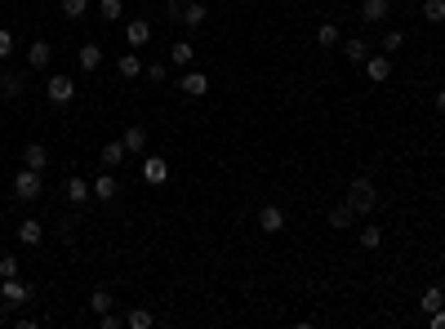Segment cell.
I'll return each instance as SVG.
<instances>
[{
  "instance_id": "6da1fadb",
  "label": "cell",
  "mask_w": 445,
  "mask_h": 329,
  "mask_svg": "<svg viewBox=\"0 0 445 329\" xmlns=\"http://www.w3.org/2000/svg\"><path fill=\"white\" fill-rule=\"evenodd\" d=\"M27 299H36V289H31V285H23L18 276H9V281H0V311H5V316H9V311H18Z\"/></svg>"
},
{
  "instance_id": "7a4b0ae2",
  "label": "cell",
  "mask_w": 445,
  "mask_h": 329,
  "mask_svg": "<svg viewBox=\"0 0 445 329\" xmlns=\"http://www.w3.org/2000/svg\"><path fill=\"white\" fill-rule=\"evenodd\" d=\"M40 191H45V174L23 164V169L13 174V196H18V201H40Z\"/></svg>"
},
{
  "instance_id": "3957f363",
  "label": "cell",
  "mask_w": 445,
  "mask_h": 329,
  "mask_svg": "<svg viewBox=\"0 0 445 329\" xmlns=\"http://www.w3.org/2000/svg\"><path fill=\"white\" fill-rule=\"evenodd\" d=\"M45 98H49L54 107H67L72 98H76V80H72V76H62V72H54V76L45 80Z\"/></svg>"
},
{
  "instance_id": "277c9868",
  "label": "cell",
  "mask_w": 445,
  "mask_h": 329,
  "mask_svg": "<svg viewBox=\"0 0 445 329\" xmlns=\"http://www.w3.org/2000/svg\"><path fill=\"white\" fill-rule=\"evenodd\" d=\"M374 201H378V191H374L370 178H356V183L348 187V209H352V213H370Z\"/></svg>"
},
{
  "instance_id": "5b68a950",
  "label": "cell",
  "mask_w": 445,
  "mask_h": 329,
  "mask_svg": "<svg viewBox=\"0 0 445 329\" xmlns=\"http://www.w3.org/2000/svg\"><path fill=\"white\" fill-rule=\"evenodd\" d=\"M143 183L147 187H165L170 183V160L165 156H143Z\"/></svg>"
},
{
  "instance_id": "8992f818",
  "label": "cell",
  "mask_w": 445,
  "mask_h": 329,
  "mask_svg": "<svg viewBox=\"0 0 445 329\" xmlns=\"http://www.w3.org/2000/svg\"><path fill=\"white\" fill-rule=\"evenodd\" d=\"M258 232H268V236L285 232V209L281 205H258Z\"/></svg>"
},
{
  "instance_id": "52a82bcc",
  "label": "cell",
  "mask_w": 445,
  "mask_h": 329,
  "mask_svg": "<svg viewBox=\"0 0 445 329\" xmlns=\"http://www.w3.org/2000/svg\"><path fill=\"white\" fill-rule=\"evenodd\" d=\"M361 67H366V80H370V85H383V80L392 76V54H370Z\"/></svg>"
},
{
  "instance_id": "ba28073f",
  "label": "cell",
  "mask_w": 445,
  "mask_h": 329,
  "mask_svg": "<svg viewBox=\"0 0 445 329\" xmlns=\"http://www.w3.org/2000/svg\"><path fill=\"white\" fill-rule=\"evenodd\" d=\"M49 62H54V45H49V40H31V45H27V67L45 72Z\"/></svg>"
},
{
  "instance_id": "9c48e42d",
  "label": "cell",
  "mask_w": 445,
  "mask_h": 329,
  "mask_svg": "<svg viewBox=\"0 0 445 329\" xmlns=\"http://www.w3.org/2000/svg\"><path fill=\"white\" fill-rule=\"evenodd\" d=\"M178 89H183L187 98H205V94H209V76L187 67V72H183V80H178Z\"/></svg>"
},
{
  "instance_id": "30bf717a",
  "label": "cell",
  "mask_w": 445,
  "mask_h": 329,
  "mask_svg": "<svg viewBox=\"0 0 445 329\" xmlns=\"http://www.w3.org/2000/svg\"><path fill=\"white\" fill-rule=\"evenodd\" d=\"M23 164H27V169H36V174H45V169H49L45 143H27V147H23Z\"/></svg>"
},
{
  "instance_id": "8fae6325",
  "label": "cell",
  "mask_w": 445,
  "mask_h": 329,
  "mask_svg": "<svg viewBox=\"0 0 445 329\" xmlns=\"http://www.w3.org/2000/svg\"><path fill=\"white\" fill-rule=\"evenodd\" d=\"M209 18V9L201 5V0H183V13H178V27H201Z\"/></svg>"
},
{
  "instance_id": "7c38bea8",
  "label": "cell",
  "mask_w": 445,
  "mask_h": 329,
  "mask_svg": "<svg viewBox=\"0 0 445 329\" xmlns=\"http://www.w3.org/2000/svg\"><path fill=\"white\" fill-rule=\"evenodd\" d=\"M125 156H129V152H125V143H121V138H111V143H103V152H98V164H103V169H116Z\"/></svg>"
},
{
  "instance_id": "4fadbf2b",
  "label": "cell",
  "mask_w": 445,
  "mask_h": 329,
  "mask_svg": "<svg viewBox=\"0 0 445 329\" xmlns=\"http://www.w3.org/2000/svg\"><path fill=\"white\" fill-rule=\"evenodd\" d=\"M62 191H67L72 205H89L94 201V183H85V178H67V187H62Z\"/></svg>"
},
{
  "instance_id": "5bb4252c",
  "label": "cell",
  "mask_w": 445,
  "mask_h": 329,
  "mask_svg": "<svg viewBox=\"0 0 445 329\" xmlns=\"http://www.w3.org/2000/svg\"><path fill=\"white\" fill-rule=\"evenodd\" d=\"M94 201H103V205L116 201V178H111V169H103L94 178Z\"/></svg>"
},
{
  "instance_id": "9a60e30c",
  "label": "cell",
  "mask_w": 445,
  "mask_h": 329,
  "mask_svg": "<svg viewBox=\"0 0 445 329\" xmlns=\"http://www.w3.org/2000/svg\"><path fill=\"white\" fill-rule=\"evenodd\" d=\"M121 143H125V152H134V156H147V129H143V125H129Z\"/></svg>"
},
{
  "instance_id": "2e32d148",
  "label": "cell",
  "mask_w": 445,
  "mask_h": 329,
  "mask_svg": "<svg viewBox=\"0 0 445 329\" xmlns=\"http://www.w3.org/2000/svg\"><path fill=\"white\" fill-rule=\"evenodd\" d=\"M125 40L134 45V49H143L147 40H152V23H147V18H134V23L125 27Z\"/></svg>"
},
{
  "instance_id": "e0dca14e",
  "label": "cell",
  "mask_w": 445,
  "mask_h": 329,
  "mask_svg": "<svg viewBox=\"0 0 445 329\" xmlns=\"http://www.w3.org/2000/svg\"><path fill=\"white\" fill-rule=\"evenodd\" d=\"M18 240H23V245H40V240H45V223H40V218H23V223H18Z\"/></svg>"
},
{
  "instance_id": "ac0fdd59",
  "label": "cell",
  "mask_w": 445,
  "mask_h": 329,
  "mask_svg": "<svg viewBox=\"0 0 445 329\" xmlns=\"http://www.w3.org/2000/svg\"><path fill=\"white\" fill-rule=\"evenodd\" d=\"M388 0H361V23H383L388 18Z\"/></svg>"
},
{
  "instance_id": "d6986e66",
  "label": "cell",
  "mask_w": 445,
  "mask_h": 329,
  "mask_svg": "<svg viewBox=\"0 0 445 329\" xmlns=\"http://www.w3.org/2000/svg\"><path fill=\"white\" fill-rule=\"evenodd\" d=\"M103 67V45H80V72H98Z\"/></svg>"
},
{
  "instance_id": "ffe728a7",
  "label": "cell",
  "mask_w": 445,
  "mask_h": 329,
  "mask_svg": "<svg viewBox=\"0 0 445 329\" xmlns=\"http://www.w3.org/2000/svg\"><path fill=\"white\" fill-rule=\"evenodd\" d=\"M339 49H343V58H348V62H356V67L370 58V45H366V40H343Z\"/></svg>"
},
{
  "instance_id": "44dd1931",
  "label": "cell",
  "mask_w": 445,
  "mask_h": 329,
  "mask_svg": "<svg viewBox=\"0 0 445 329\" xmlns=\"http://www.w3.org/2000/svg\"><path fill=\"white\" fill-rule=\"evenodd\" d=\"M192 58H196V49L187 45V40H178V45H170V62H174V67H192Z\"/></svg>"
},
{
  "instance_id": "7402d4cb",
  "label": "cell",
  "mask_w": 445,
  "mask_h": 329,
  "mask_svg": "<svg viewBox=\"0 0 445 329\" xmlns=\"http://www.w3.org/2000/svg\"><path fill=\"white\" fill-rule=\"evenodd\" d=\"M352 218H356V213L348 209V201H343V205H334V209H329V227H334V232H343V227H352Z\"/></svg>"
},
{
  "instance_id": "603a6c76",
  "label": "cell",
  "mask_w": 445,
  "mask_h": 329,
  "mask_svg": "<svg viewBox=\"0 0 445 329\" xmlns=\"http://www.w3.org/2000/svg\"><path fill=\"white\" fill-rule=\"evenodd\" d=\"M116 72H121L125 80H134V76H143V58H138V54H121V62H116Z\"/></svg>"
},
{
  "instance_id": "cb8c5ba5",
  "label": "cell",
  "mask_w": 445,
  "mask_h": 329,
  "mask_svg": "<svg viewBox=\"0 0 445 329\" xmlns=\"http://www.w3.org/2000/svg\"><path fill=\"white\" fill-rule=\"evenodd\" d=\"M18 94H23V76L5 72V76H0V98H18Z\"/></svg>"
},
{
  "instance_id": "d4e9b609",
  "label": "cell",
  "mask_w": 445,
  "mask_h": 329,
  "mask_svg": "<svg viewBox=\"0 0 445 329\" xmlns=\"http://www.w3.org/2000/svg\"><path fill=\"white\" fill-rule=\"evenodd\" d=\"M419 307H423V311H436V307H445V285H432V289H423Z\"/></svg>"
},
{
  "instance_id": "484cf974",
  "label": "cell",
  "mask_w": 445,
  "mask_h": 329,
  "mask_svg": "<svg viewBox=\"0 0 445 329\" xmlns=\"http://www.w3.org/2000/svg\"><path fill=\"white\" fill-rule=\"evenodd\" d=\"M317 40H321L325 49H334V45H343V31H339L334 23H321V27H317Z\"/></svg>"
},
{
  "instance_id": "4316f807",
  "label": "cell",
  "mask_w": 445,
  "mask_h": 329,
  "mask_svg": "<svg viewBox=\"0 0 445 329\" xmlns=\"http://www.w3.org/2000/svg\"><path fill=\"white\" fill-rule=\"evenodd\" d=\"M58 9H62V18H85L89 0H58Z\"/></svg>"
},
{
  "instance_id": "83f0119b",
  "label": "cell",
  "mask_w": 445,
  "mask_h": 329,
  "mask_svg": "<svg viewBox=\"0 0 445 329\" xmlns=\"http://www.w3.org/2000/svg\"><path fill=\"white\" fill-rule=\"evenodd\" d=\"M111 303H116V299H111V289H94V294H89V311H98V316H103V311H111Z\"/></svg>"
},
{
  "instance_id": "f1b7e54d",
  "label": "cell",
  "mask_w": 445,
  "mask_h": 329,
  "mask_svg": "<svg viewBox=\"0 0 445 329\" xmlns=\"http://www.w3.org/2000/svg\"><path fill=\"white\" fill-rule=\"evenodd\" d=\"M152 320H156V316H152L147 307H134V311L125 316V325H129V329H152Z\"/></svg>"
},
{
  "instance_id": "f546056e",
  "label": "cell",
  "mask_w": 445,
  "mask_h": 329,
  "mask_svg": "<svg viewBox=\"0 0 445 329\" xmlns=\"http://www.w3.org/2000/svg\"><path fill=\"white\" fill-rule=\"evenodd\" d=\"M383 245V227H361V250H378Z\"/></svg>"
},
{
  "instance_id": "4dcf8cb0",
  "label": "cell",
  "mask_w": 445,
  "mask_h": 329,
  "mask_svg": "<svg viewBox=\"0 0 445 329\" xmlns=\"http://www.w3.org/2000/svg\"><path fill=\"white\" fill-rule=\"evenodd\" d=\"M121 13H125V5H121V0H103V5H98V18H103V23H116Z\"/></svg>"
},
{
  "instance_id": "1f68e13d",
  "label": "cell",
  "mask_w": 445,
  "mask_h": 329,
  "mask_svg": "<svg viewBox=\"0 0 445 329\" xmlns=\"http://www.w3.org/2000/svg\"><path fill=\"white\" fill-rule=\"evenodd\" d=\"M143 76L152 80V85H165V76H170V62H147V67H143Z\"/></svg>"
},
{
  "instance_id": "d6a6232c",
  "label": "cell",
  "mask_w": 445,
  "mask_h": 329,
  "mask_svg": "<svg viewBox=\"0 0 445 329\" xmlns=\"http://www.w3.org/2000/svg\"><path fill=\"white\" fill-rule=\"evenodd\" d=\"M427 23H445V0H427V5L419 9Z\"/></svg>"
},
{
  "instance_id": "836d02e7",
  "label": "cell",
  "mask_w": 445,
  "mask_h": 329,
  "mask_svg": "<svg viewBox=\"0 0 445 329\" xmlns=\"http://www.w3.org/2000/svg\"><path fill=\"white\" fill-rule=\"evenodd\" d=\"M401 49H405L401 31H383V54H401Z\"/></svg>"
},
{
  "instance_id": "e575fe53",
  "label": "cell",
  "mask_w": 445,
  "mask_h": 329,
  "mask_svg": "<svg viewBox=\"0 0 445 329\" xmlns=\"http://www.w3.org/2000/svg\"><path fill=\"white\" fill-rule=\"evenodd\" d=\"M18 267H23V262L13 258V254H5V258H0V281H9V276H18Z\"/></svg>"
},
{
  "instance_id": "d590c367",
  "label": "cell",
  "mask_w": 445,
  "mask_h": 329,
  "mask_svg": "<svg viewBox=\"0 0 445 329\" xmlns=\"http://www.w3.org/2000/svg\"><path fill=\"white\" fill-rule=\"evenodd\" d=\"M13 49H18V45H13V31H9V27H0V62H5Z\"/></svg>"
},
{
  "instance_id": "8d00e7d4",
  "label": "cell",
  "mask_w": 445,
  "mask_h": 329,
  "mask_svg": "<svg viewBox=\"0 0 445 329\" xmlns=\"http://www.w3.org/2000/svg\"><path fill=\"white\" fill-rule=\"evenodd\" d=\"M125 320L116 316V311H103V316H98V329H121Z\"/></svg>"
},
{
  "instance_id": "74e56055",
  "label": "cell",
  "mask_w": 445,
  "mask_h": 329,
  "mask_svg": "<svg viewBox=\"0 0 445 329\" xmlns=\"http://www.w3.org/2000/svg\"><path fill=\"white\" fill-rule=\"evenodd\" d=\"M427 325H432V329H445V307H436V311H427Z\"/></svg>"
},
{
  "instance_id": "f35d334b",
  "label": "cell",
  "mask_w": 445,
  "mask_h": 329,
  "mask_svg": "<svg viewBox=\"0 0 445 329\" xmlns=\"http://www.w3.org/2000/svg\"><path fill=\"white\" fill-rule=\"evenodd\" d=\"M165 13H170V23H178V13H183V0H165Z\"/></svg>"
},
{
  "instance_id": "ab89813d",
  "label": "cell",
  "mask_w": 445,
  "mask_h": 329,
  "mask_svg": "<svg viewBox=\"0 0 445 329\" xmlns=\"http://www.w3.org/2000/svg\"><path fill=\"white\" fill-rule=\"evenodd\" d=\"M436 111L445 116V89H436Z\"/></svg>"
}]
</instances>
